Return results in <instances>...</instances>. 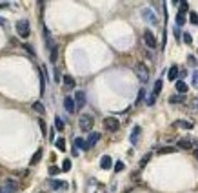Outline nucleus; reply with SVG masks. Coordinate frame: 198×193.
Here are the masks:
<instances>
[{"label":"nucleus","instance_id":"nucleus-1","mask_svg":"<svg viewBox=\"0 0 198 193\" xmlns=\"http://www.w3.org/2000/svg\"><path fill=\"white\" fill-rule=\"evenodd\" d=\"M17 33H18L20 39H27L31 29H29V22L27 20H18L17 22Z\"/></svg>","mask_w":198,"mask_h":193},{"label":"nucleus","instance_id":"nucleus-2","mask_svg":"<svg viewBox=\"0 0 198 193\" xmlns=\"http://www.w3.org/2000/svg\"><path fill=\"white\" fill-rule=\"evenodd\" d=\"M78 128L85 133V131H91L93 129V117L91 115H82L78 118Z\"/></svg>","mask_w":198,"mask_h":193},{"label":"nucleus","instance_id":"nucleus-3","mask_svg":"<svg viewBox=\"0 0 198 193\" xmlns=\"http://www.w3.org/2000/svg\"><path fill=\"white\" fill-rule=\"evenodd\" d=\"M144 44H145L149 49L158 47V42H156V39H155V35H153L151 29H145V31H144Z\"/></svg>","mask_w":198,"mask_h":193},{"label":"nucleus","instance_id":"nucleus-4","mask_svg":"<svg viewBox=\"0 0 198 193\" xmlns=\"http://www.w3.org/2000/svg\"><path fill=\"white\" fill-rule=\"evenodd\" d=\"M135 73H137L138 80H140V82H144V84L149 80V69H147V66H144V64H137Z\"/></svg>","mask_w":198,"mask_h":193},{"label":"nucleus","instance_id":"nucleus-5","mask_svg":"<svg viewBox=\"0 0 198 193\" xmlns=\"http://www.w3.org/2000/svg\"><path fill=\"white\" fill-rule=\"evenodd\" d=\"M104 126L107 131H118L120 129V122L117 117H105L104 118Z\"/></svg>","mask_w":198,"mask_h":193},{"label":"nucleus","instance_id":"nucleus-6","mask_svg":"<svg viewBox=\"0 0 198 193\" xmlns=\"http://www.w3.org/2000/svg\"><path fill=\"white\" fill-rule=\"evenodd\" d=\"M64 108H65V111H67V113H75V111H77L75 98H71V96H65V98H64Z\"/></svg>","mask_w":198,"mask_h":193},{"label":"nucleus","instance_id":"nucleus-7","mask_svg":"<svg viewBox=\"0 0 198 193\" xmlns=\"http://www.w3.org/2000/svg\"><path fill=\"white\" fill-rule=\"evenodd\" d=\"M75 104H77V109H82V106L85 104V93H84V91H77V95H75Z\"/></svg>","mask_w":198,"mask_h":193},{"label":"nucleus","instance_id":"nucleus-8","mask_svg":"<svg viewBox=\"0 0 198 193\" xmlns=\"http://www.w3.org/2000/svg\"><path fill=\"white\" fill-rule=\"evenodd\" d=\"M4 188L7 190V193H15L17 190H18V182H17V180H13V179H7Z\"/></svg>","mask_w":198,"mask_h":193},{"label":"nucleus","instance_id":"nucleus-9","mask_svg":"<svg viewBox=\"0 0 198 193\" xmlns=\"http://www.w3.org/2000/svg\"><path fill=\"white\" fill-rule=\"evenodd\" d=\"M100 135L98 133H91L89 135V138H87V142H85V150H91V148H95V144L98 142Z\"/></svg>","mask_w":198,"mask_h":193},{"label":"nucleus","instance_id":"nucleus-10","mask_svg":"<svg viewBox=\"0 0 198 193\" xmlns=\"http://www.w3.org/2000/svg\"><path fill=\"white\" fill-rule=\"evenodd\" d=\"M178 148L180 150H193V140L191 138H180L178 140Z\"/></svg>","mask_w":198,"mask_h":193},{"label":"nucleus","instance_id":"nucleus-11","mask_svg":"<svg viewBox=\"0 0 198 193\" xmlns=\"http://www.w3.org/2000/svg\"><path fill=\"white\" fill-rule=\"evenodd\" d=\"M111 166H113V160H111V157L104 155V157H102V160H100V168H102V170H111Z\"/></svg>","mask_w":198,"mask_h":193},{"label":"nucleus","instance_id":"nucleus-12","mask_svg":"<svg viewBox=\"0 0 198 193\" xmlns=\"http://www.w3.org/2000/svg\"><path fill=\"white\" fill-rule=\"evenodd\" d=\"M142 17L147 20V22H151V24H156V17H155V13L151 9H144L142 11Z\"/></svg>","mask_w":198,"mask_h":193},{"label":"nucleus","instance_id":"nucleus-13","mask_svg":"<svg viewBox=\"0 0 198 193\" xmlns=\"http://www.w3.org/2000/svg\"><path fill=\"white\" fill-rule=\"evenodd\" d=\"M167 77H169V80H176V78L180 77L178 66H171V68H169V71H167Z\"/></svg>","mask_w":198,"mask_h":193},{"label":"nucleus","instance_id":"nucleus-14","mask_svg":"<svg viewBox=\"0 0 198 193\" xmlns=\"http://www.w3.org/2000/svg\"><path fill=\"white\" fill-rule=\"evenodd\" d=\"M140 126H135L133 128V131H131V137H129V142L131 144H137V140H138V137H140Z\"/></svg>","mask_w":198,"mask_h":193},{"label":"nucleus","instance_id":"nucleus-15","mask_svg":"<svg viewBox=\"0 0 198 193\" xmlns=\"http://www.w3.org/2000/svg\"><path fill=\"white\" fill-rule=\"evenodd\" d=\"M175 128H184V129H193V122H189V120H176V122H175Z\"/></svg>","mask_w":198,"mask_h":193},{"label":"nucleus","instance_id":"nucleus-16","mask_svg":"<svg viewBox=\"0 0 198 193\" xmlns=\"http://www.w3.org/2000/svg\"><path fill=\"white\" fill-rule=\"evenodd\" d=\"M175 88H176V91H178L180 95H182V93H187V89H189V86H187L184 80H176V86H175Z\"/></svg>","mask_w":198,"mask_h":193},{"label":"nucleus","instance_id":"nucleus-17","mask_svg":"<svg viewBox=\"0 0 198 193\" xmlns=\"http://www.w3.org/2000/svg\"><path fill=\"white\" fill-rule=\"evenodd\" d=\"M62 82H64L65 88H75V78L71 77V75H64L62 77Z\"/></svg>","mask_w":198,"mask_h":193},{"label":"nucleus","instance_id":"nucleus-18","mask_svg":"<svg viewBox=\"0 0 198 193\" xmlns=\"http://www.w3.org/2000/svg\"><path fill=\"white\" fill-rule=\"evenodd\" d=\"M42 153H44V151H42V148L35 151V155H33V158H31V166H35V164H38V162H40V158H42Z\"/></svg>","mask_w":198,"mask_h":193},{"label":"nucleus","instance_id":"nucleus-19","mask_svg":"<svg viewBox=\"0 0 198 193\" xmlns=\"http://www.w3.org/2000/svg\"><path fill=\"white\" fill-rule=\"evenodd\" d=\"M175 151H176V148H173V146H164V148L158 150V155H167V153H175Z\"/></svg>","mask_w":198,"mask_h":193},{"label":"nucleus","instance_id":"nucleus-20","mask_svg":"<svg viewBox=\"0 0 198 193\" xmlns=\"http://www.w3.org/2000/svg\"><path fill=\"white\" fill-rule=\"evenodd\" d=\"M49 184L57 190V188H67V182H64V180H49Z\"/></svg>","mask_w":198,"mask_h":193},{"label":"nucleus","instance_id":"nucleus-21","mask_svg":"<svg viewBox=\"0 0 198 193\" xmlns=\"http://www.w3.org/2000/svg\"><path fill=\"white\" fill-rule=\"evenodd\" d=\"M33 109H35L37 113H40V115H44V113H46V108H44V104H42V102H35V104H33Z\"/></svg>","mask_w":198,"mask_h":193},{"label":"nucleus","instance_id":"nucleus-22","mask_svg":"<svg viewBox=\"0 0 198 193\" xmlns=\"http://www.w3.org/2000/svg\"><path fill=\"white\" fill-rule=\"evenodd\" d=\"M144 100H145V89L142 88V89L138 91V98H137V102H135V104H137V106H140V104H142Z\"/></svg>","mask_w":198,"mask_h":193},{"label":"nucleus","instance_id":"nucleus-23","mask_svg":"<svg viewBox=\"0 0 198 193\" xmlns=\"http://www.w3.org/2000/svg\"><path fill=\"white\" fill-rule=\"evenodd\" d=\"M55 128H57L58 131H64V120H62L60 117H55Z\"/></svg>","mask_w":198,"mask_h":193},{"label":"nucleus","instance_id":"nucleus-24","mask_svg":"<svg viewBox=\"0 0 198 193\" xmlns=\"http://www.w3.org/2000/svg\"><path fill=\"white\" fill-rule=\"evenodd\" d=\"M75 144H77V148H78V150H85V140H84V138H75Z\"/></svg>","mask_w":198,"mask_h":193},{"label":"nucleus","instance_id":"nucleus-25","mask_svg":"<svg viewBox=\"0 0 198 193\" xmlns=\"http://www.w3.org/2000/svg\"><path fill=\"white\" fill-rule=\"evenodd\" d=\"M55 144H57V148H58L60 151H65V140H64V138H58Z\"/></svg>","mask_w":198,"mask_h":193},{"label":"nucleus","instance_id":"nucleus-26","mask_svg":"<svg viewBox=\"0 0 198 193\" xmlns=\"http://www.w3.org/2000/svg\"><path fill=\"white\" fill-rule=\"evenodd\" d=\"M185 11H189V4H187V2H180V11L178 13L185 15Z\"/></svg>","mask_w":198,"mask_h":193},{"label":"nucleus","instance_id":"nucleus-27","mask_svg":"<svg viewBox=\"0 0 198 193\" xmlns=\"http://www.w3.org/2000/svg\"><path fill=\"white\" fill-rule=\"evenodd\" d=\"M162 91V80H156V84H155V89H153V95L156 96Z\"/></svg>","mask_w":198,"mask_h":193},{"label":"nucleus","instance_id":"nucleus-28","mask_svg":"<svg viewBox=\"0 0 198 193\" xmlns=\"http://www.w3.org/2000/svg\"><path fill=\"white\" fill-rule=\"evenodd\" d=\"M169 102H171V104H180V102H182V96L180 95H171L169 96Z\"/></svg>","mask_w":198,"mask_h":193},{"label":"nucleus","instance_id":"nucleus-29","mask_svg":"<svg viewBox=\"0 0 198 193\" xmlns=\"http://www.w3.org/2000/svg\"><path fill=\"white\" fill-rule=\"evenodd\" d=\"M57 58H58V49H57V47H53V49H51V62H53V64H57Z\"/></svg>","mask_w":198,"mask_h":193},{"label":"nucleus","instance_id":"nucleus-30","mask_svg":"<svg viewBox=\"0 0 198 193\" xmlns=\"http://www.w3.org/2000/svg\"><path fill=\"white\" fill-rule=\"evenodd\" d=\"M176 24H178V26H184V24H185V15L176 13Z\"/></svg>","mask_w":198,"mask_h":193},{"label":"nucleus","instance_id":"nucleus-31","mask_svg":"<svg viewBox=\"0 0 198 193\" xmlns=\"http://www.w3.org/2000/svg\"><path fill=\"white\" fill-rule=\"evenodd\" d=\"M62 170H64V171H69V170H71V160H69V158H65V160L62 162Z\"/></svg>","mask_w":198,"mask_h":193},{"label":"nucleus","instance_id":"nucleus-32","mask_svg":"<svg viewBox=\"0 0 198 193\" xmlns=\"http://www.w3.org/2000/svg\"><path fill=\"white\" fill-rule=\"evenodd\" d=\"M189 20H191V24H198V15L195 11H189Z\"/></svg>","mask_w":198,"mask_h":193},{"label":"nucleus","instance_id":"nucleus-33","mask_svg":"<svg viewBox=\"0 0 198 193\" xmlns=\"http://www.w3.org/2000/svg\"><path fill=\"white\" fill-rule=\"evenodd\" d=\"M24 49H26V51H27V53H29L31 57H35V49H33V47H31L29 44H24Z\"/></svg>","mask_w":198,"mask_h":193},{"label":"nucleus","instance_id":"nucleus-34","mask_svg":"<svg viewBox=\"0 0 198 193\" xmlns=\"http://www.w3.org/2000/svg\"><path fill=\"white\" fill-rule=\"evenodd\" d=\"M184 42H185V44H187V46H189V44H191V42H193V37H191V35H189V33H184Z\"/></svg>","mask_w":198,"mask_h":193},{"label":"nucleus","instance_id":"nucleus-35","mask_svg":"<svg viewBox=\"0 0 198 193\" xmlns=\"http://www.w3.org/2000/svg\"><path fill=\"white\" fill-rule=\"evenodd\" d=\"M49 173H51V175L60 173V168H58V166H51V168H49Z\"/></svg>","mask_w":198,"mask_h":193},{"label":"nucleus","instance_id":"nucleus-36","mask_svg":"<svg viewBox=\"0 0 198 193\" xmlns=\"http://www.w3.org/2000/svg\"><path fill=\"white\" fill-rule=\"evenodd\" d=\"M40 129H42V133H47V126H46V122H44V120H42V118H40Z\"/></svg>","mask_w":198,"mask_h":193},{"label":"nucleus","instance_id":"nucleus-37","mask_svg":"<svg viewBox=\"0 0 198 193\" xmlns=\"http://www.w3.org/2000/svg\"><path fill=\"white\" fill-rule=\"evenodd\" d=\"M187 62H189V66H196V58H195V55H191V57L187 58Z\"/></svg>","mask_w":198,"mask_h":193},{"label":"nucleus","instance_id":"nucleus-38","mask_svg":"<svg viewBox=\"0 0 198 193\" xmlns=\"http://www.w3.org/2000/svg\"><path fill=\"white\" fill-rule=\"evenodd\" d=\"M124 170V162H117L115 164V171H122Z\"/></svg>","mask_w":198,"mask_h":193},{"label":"nucleus","instance_id":"nucleus-39","mask_svg":"<svg viewBox=\"0 0 198 193\" xmlns=\"http://www.w3.org/2000/svg\"><path fill=\"white\" fill-rule=\"evenodd\" d=\"M149 157H151V155H145V157L140 160V166H145V164H147V160H149Z\"/></svg>","mask_w":198,"mask_h":193},{"label":"nucleus","instance_id":"nucleus-40","mask_svg":"<svg viewBox=\"0 0 198 193\" xmlns=\"http://www.w3.org/2000/svg\"><path fill=\"white\" fill-rule=\"evenodd\" d=\"M155 100H156V96L151 95V96H149V100H147V106H153V104H155Z\"/></svg>","mask_w":198,"mask_h":193},{"label":"nucleus","instance_id":"nucleus-41","mask_svg":"<svg viewBox=\"0 0 198 193\" xmlns=\"http://www.w3.org/2000/svg\"><path fill=\"white\" fill-rule=\"evenodd\" d=\"M53 78H55V82H58L60 78H62V77H60V71H58V69H55V75H53Z\"/></svg>","mask_w":198,"mask_h":193},{"label":"nucleus","instance_id":"nucleus-42","mask_svg":"<svg viewBox=\"0 0 198 193\" xmlns=\"http://www.w3.org/2000/svg\"><path fill=\"white\" fill-rule=\"evenodd\" d=\"M49 140H55V129L53 128L49 129Z\"/></svg>","mask_w":198,"mask_h":193},{"label":"nucleus","instance_id":"nucleus-43","mask_svg":"<svg viewBox=\"0 0 198 193\" xmlns=\"http://www.w3.org/2000/svg\"><path fill=\"white\" fill-rule=\"evenodd\" d=\"M193 84H195V86H198V71L195 73V77H193Z\"/></svg>","mask_w":198,"mask_h":193},{"label":"nucleus","instance_id":"nucleus-44","mask_svg":"<svg viewBox=\"0 0 198 193\" xmlns=\"http://www.w3.org/2000/svg\"><path fill=\"white\" fill-rule=\"evenodd\" d=\"M0 193H7V190L6 188H0Z\"/></svg>","mask_w":198,"mask_h":193},{"label":"nucleus","instance_id":"nucleus-45","mask_svg":"<svg viewBox=\"0 0 198 193\" xmlns=\"http://www.w3.org/2000/svg\"><path fill=\"white\" fill-rule=\"evenodd\" d=\"M195 155H196V160H198V151H196V153H195Z\"/></svg>","mask_w":198,"mask_h":193},{"label":"nucleus","instance_id":"nucleus-46","mask_svg":"<svg viewBox=\"0 0 198 193\" xmlns=\"http://www.w3.org/2000/svg\"><path fill=\"white\" fill-rule=\"evenodd\" d=\"M0 24H4V20H2V18H0Z\"/></svg>","mask_w":198,"mask_h":193}]
</instances>
